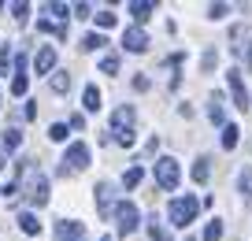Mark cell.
<instances>
[{"label":"cell","mask_w":252,"mask_h":241,"mask_svg":"<svg viewBox=\"0 0 252 241\" xmlns=\"http://www.w3.org/2000/svg\"><path fill=\"white\" fill-rule=\"evenodd\" d=\"M48 138H52V141H67V126H63V123H56L52 130H48Z\"/></svg>","instance_id":"30"},{"label":"cell","mask_w":252,"mask_h":241,"mask_svg":"<svg viewBox=\"0 0 252 241\" xmlns=\"http://www.w3.org/2000/svg\"><path fill=\"white\" fill-rule=\"evenodd\" d=\"M56 238H60V241H78V238H82V223H74V219H63V223L56 226Z\"/></svg>","instance_id":"10"},{"label":"cell","mask_w":252,"mask_h":241,"mask_svg":"<svg viewBox=\"0 0 252 241\" xmlns=\"http://www.w3.org/2000/svg\"><path fill=\"white\" fill-rule=\"evenodd\" d=\"M219 238H222V223H219V219H212V223L204 226V241H219Z\"/></svg>","instance_id":"22"},{"label":"cell","mask_w":252,"mask_h":241,"mask_svg":"<svg viewBox=\"0 0 252 241\" xmlns=\"http://www.w3.org/2000/svg\"><path fill=\"white\" fill-rule=\"evenodd\" d=\"M48 82H52V93H67V89H71V74H67V70H56Z\"/></svg>","instance_id":"14"},{"label":"cell","mask_w":252,"mask_h":241,"mask_svg":"<svg viewBox=\"0 0 252 241\" xmlns=\"http://www.w3.org/2000/svg\"><path fill=\"white\" fill-rule=\"evenodd\" d=\"M86 167H89V145L74 141V145L63 152V167H60V174H67V171H86Z\"/></svg>","instance_id":"5"},{"label":"cell","mask_w":252,"mask_h":241,"mask_svg":"<svg viewBox=\"0 0 252 241\" xmlns=\"http://www.w3.org/2000/svg\"><path fill=\"white\" fill-rule=\"evenodd\" d=\"M23 145V134L11 126V130H4V152H15V148Z\"/></svg>","instance_id":"18"},{"label":"cell","mask_w":252,"mask_h":241,"mask_svg":"<svg viewBox=\"0 0 252 241\" xmlns=\"http://www.w3.org/2000/svg\"><path fill=\"white\" fill-rule=\"evenodd\" d=\"M208 115H212V123H222V101H219V97H212V108H208Z\"/></svg>","instance_id":"28"},{"label":"cell","mask_w":252,"mask_h":241,"mask_svg":"<svg viewBox=\"0 0 252 241\" xmlns=\"http://www.w3.org/2000/svg\"><path fill=\"white\" fill-rule=\"evenodd\" d=\"M11 67V48H0V74H8Z\"/></svg>","instance_id":"31"},{"label":"cell","mask_w":252,"mask_h":241,"mask_svg":"<svg viewBox=\"0 0 252 241\" xmlns=\"http://www.w3.org/2000/svg\"><path fill=\"white\" fill-rule=\"evenodd\" d=\"M237 141H241V130L237 126H222V148H237Z\"/></svg>","instance_id":"16"},{"label":"cell","mask_w":252,"mask_h":241,"mask_svg":"<svg viewBox=\"0 0 252 241\" xmlns=\"http://www.w3.org/2000/svg\"><path fill=\"white\" fill-rule=\"evenodd\" d=\"M26 89H30V82H26V74H15V82H11V93H15V97H23Z\"/></svg>","instance_id":"27"},{"label":"cell","mask_w":252,"mask_h":241,"mask_svg":"<svg viewBox=\"0 0 252 241\" xmlns=\"http://www.w3.org/2000/svg\"><path fill=\"white\" fill-rule=\"evenodd\" d=\"M111 193H115L111 182H100V186H96V208H100V215H111Z\"/></svg>","instance_id":"11"},{"label":"cell","mask_w":252,"mask_h":241,"mask_svg":"<svg viewBox=\"0 0 252 241\" xmlns=\"http://www.w3.org/2000/svg\"><path fill=\"white\" fill-rule=\"evenodd\" d=\"M186 241H197V238H186Z\"/></svg>","instance_id":"38"},{"label":"cell","mask_w":252,"mask_h":241,"mask_svg":"<svg viewBox=\"0 0 252 241\" xmlns=\"http://www.w3.org/2000/svg\"><path fill=\"white\" fill-rule=\"evenodd\" d=\"M208 164H212V160H204V156L193 164V182H208V174H212V167H208Z\"/></svg>","instance_id":"19"},{"label":"cell","mask_w":252,"mask_h":241,"mask_svg":"<svg viewBox=\"0 0 252 241\" xmlns=\"http://www.w3.org/2000/svg\"><path fill=\"white\" fill-rule=\"evenodd\" d=\"M152 8H156V4H137V0H134V4H130V15H134L137 23H145V19L152 15Z\"/></svg>","instance_id":"21"},{"label":"cell","mask_w":252,"mask_h":241,"mask_svg":"<svg viewBox=\"0 0 252 241\" xmlns=\"http://www.w3.org/2000/svg\"><path fill=\"white\" fill-rule=\"evenodd\" d=\"M74 15H78V19H89V4H74Z\"/></svg>","instance_id":"36"},{"label":"cell","mask_w":252,"mask_h":241,"mask_svg":"<svg viewBox=\"0 0 252 241\" xmlns=\"http://www.w3.org/2000/svg\"><path fill=\"white\" fill-rule=\"evenodd\" d=\"M26 174V182H23V193H26V201L33 204V208H41V204H48V178L37 171V167H30V160H19V178Z\"/></svg>","instance_id":"1"},{"label":"cell","mask_w":252,"mask_h":241,"mask_svg":"<svg viewBox=\"0 0 252 241\" xmlns=\"http://www.w3.org/2000/svg\"><path fill=\"white\" fill-rule=\"evenodd\" d=\"M134 89H141V93H145V89H149V78L137 74V78H134Z\"/></svg>","instance_id":"35"},{"label":"cell","mask_w":252,"mask_h":241,"mask_svg":"<svg viewBox=\"0 0 252 241\" xmlns=\"http://www.w3.org/2000/svg\"><path fill=\"white\" fill-rule=\"evenodd\" d=\"M197 211H200V201L186 193V197H174V201H171L167 219H171V226H189L193 219H197Z\"/></svg>","instance_id":"3"},{"label":"cell","mask_w":252,"mask_h":241,"mask_svg":"<svg viewBox=\"0 0 252 241\" xmlns=\"http://www.w3.org/2000/svg\"><path fill=\"white\" fill-rule=\"evenodd\" d=\"M123 48L126 52H145V48H149V34H145L141 26H130V30L123 34Z\"/></svg>","instance_id":"8"},{"label":"cell","mask_w":252,"mask_h":241,"mask_svg":"<svg viewBox=\"0 0 252 241\" xmlns=\"http://www.w3.org/2000/svg\"><path fill=\"white\" fill-rule=\"evenodd\" d=\"M48 11H52L56 19H67V4H48Z\"/></svg>","instance_id":"34"},{"label":"cell","mask_w":252,"mask_h":241,"mask_svg":"<svg viewBox=\"0 0 252 241\" xmlns=\"http://www.w3.org/2000/svg\"><path fill=\"white\" fill-rule=\"evenodd\" d=\"M33 67H37V74H48V70L56 67V48L45 45V48L37 52V60H33Z\"/></svg>","instance_id":"12"},{"label":"cell","mask_w":252,"mask_h":241,"mask_svg":"<svg viewBox=\"0 0 252 241\" xmlns=\"http://www.w3.org/2000/svg\"><path fill=\"white\" fill-rule=\"evenodd\" d=\"M226 4H212V8H208V15H212V19H222V15H226Z\"/></svg>","instance_id":"33"},{"label":"cell","mask_w":252,"mask_h":241,"mask_svg":"<svg viewBox=\"0 0 252 241\" xmlns=\"http://www.w3.org/2000/svg\"><path fill=\"white\" fill-rule=\"evenodd\" d=\"M11 15H15L19 23H23V19L30 15V4H11Z\"/></svg>","instance_id":"32"},{"label":"cell","mask_w":252,"mask_h":241,"mask_svg":"<svg viewBox=\"0 0 252 241\" xmlns=\"http://www.w3.org/2000/svg\"><path fill=\"white\" fill-rule=\"evenodd\" d=\"M19 226H23V234H41V223H37L33 211H23V215H19Z\"/></svg>","instance_id":"15"},{"label":"cell","mask_w":252,"mask_h":241,"mask_svg":"<svg viewBox=\"0 0 252 241\" xmlns=\"http://www.w3.org/2000/svg\"><path fill=\"white\" fill-rule=\"evenodd\" d=\"M100 70H104V74H115V70H119V56H115V52L104 56V60H100Z\"/></svg>","instance_id":"25"},{"label":"cell","mask_w":252,"mask_h":241,"mask_svg":"<svg viewBox=\"0 0 252 241\" xmlns=\"http://www.w3.org/2000/svg\"><path fill=\"white\" fill-rule=\"evenodd\" d=\"M226 82H230V93H234V108H241V111H249V93H245V82H241V70H230V74H226Z\"/></svg>","instance_id":"9"},{"label":"cell","mask_w":252,"mask_h":241,"mask_svg":"<svg viewBox=\"0 0 252 241\" xmlns=\"http://www.w3.org/2000/svg\"><path fill=\"white\" fill-rule=\"evenodd\" d=\"M134 119H137V111L126 108V104L111 111V130L108 134H115V141H119V145H126V148L134 145Z\"/></svg>","instance_id":"2"},{"label":"cell","mask_w":252,"mask_h":241,"mask_svg":"<svg viewBox=\"0 0 252 241\" xmlns=\"http://www.w3.org/2000/svg\"><path fill=\"white\" fill-rule=\"evenodd\" d=\"M156 182H159V189H178V182H182L178 160H171V156L156 160Z\"/></svg>","instance_id":"4"},{"label":"cell","mask_w":252,"mask_h":241,"mask_svg":"<svg viewBox=\"0 0 252 241\" xmlns=\"http://www.w3.org/2000/svg\"><path fill=\"white\" fill-rule=\"evenodd\" d=\"M82 101H86V111H96V108H100V89L86 86V97H82Z\"/></svg>","instance_id":"20"},{"label":"cell","mask_w":252,"mask_h":241,"mask_svg":"<svg viewBox=\"0 0 252 241\" xmlns=\"http://www.w3.org/2000/svg\"><path fill=\"white\" fill-rule=\"evenodd\" d=\"M100 241H111V238H100Z\"/></svg>","instance_id":"39"},{"label":"cell","mask_w":252,"mask_h":241,"mask_svg":"<svg viewBox=\"0 0 252 241\" xmlns=\"http://www.w3.org/2000/svg\"><path fill=\"white\" fill-rule=\"evenodd\" d=\"M0 167H8V156H4V152H0Z\"/></svg>","instance_id":"37"},{"label":"cell","mask_w":252,"mask_h":241,"mask_svg":"<svg viewBox=\"0 0 252 241\" xmlns=\"http://www.w3.org/2000/svg\"><path fill=\"white\" fill-rule=\"evenodd\" d=\"M123 186H126V189H134V186H141V167H130V171L123 174Z\"/></svg>","instance_id":"24"},{"label":"cell","mask_w":252,"mask_h":241,"mask_svg":"<svg viewBox=\"0 0 252 241\" xmlns=\"http://www.w3.org/2000/svg\"><path fill=\"white\" fill-rule=\"evenodd\" d=\"M149 241H171V238H167V230H163V223H159L156 215L149 219Z\"/></svg>","instance_id":"17"},{"label":"cell","mask_w":252,"mask_h":241,"mask_svg":"<svg viewBox=\"0 0 252 241\" xmlns=\"http://www.w3.org/2000/svg\"><path fill=\"white\" fill-rule=\"evenodd\" d=\"M137 223H141V211H137V204H130V201L115 204V226H119V234H134Z\"/></svg>","instance_id":"6"},{"label":"cell","mask_w":252,"mask_h":241,"mask_svg":"<svg viewBox=\"0 0 252 241\" xmlns=\"http://www.w3.org/2000/svg\"><path fill=\"white\" fill-rule=\"evenodd\" d=\"M230 45H234V52L252 67V26H234V30H230Z\"/></svg>","instance_id":"7"},{"label":"cell","mask_w":252,"mask_h":241,"mask_svg":"<svg viewBox=\"0 0 252 241\" xmlns=\"http://www.w3.org/2000/svg\"><path fill=\"white\" fill-rule=\"evenodd\" d=\"M96 26H100V30H111V26H115V15H111V11H100V15H96Z\"/></svg>","instance_id":"29"},{"label":"cell","mask_w":252,"mask_h":241,"mask_svg":"<svg viewBox=\"0 0 252 241\" xmlns=\"http://www.w3.org/2000/svg\"><path fill=\"white\" fill-rule=\"evenodd\" d=\"M108 45V41H104V34H86V37H82V52H96V48H104Z\"/></svg>","instance_id":"13"},{"label":"cell","mask_w":252,"mask_h":241,"mask_svg":"<svg viewBox=\"0 0 252 241\" xmlns=\"http://www.w3.org/2000/svg\"><path fill=\"white\" fill-rule=\"evenodd\" d=\"M237 189H241L245 197H252V167H245L241 178H237Z\"/></svg>","instance_id":"23"},{"label":"cell","mask_w":252,"mask_h":241,"mask_svg":"<svg viewBox=\"0 0 252 241\" xmlns=\"http://www.w3.org/2000/svg\"><path fill=\"white\" fill-rule=\"evenodd\" d=\"M215 60H219V52H215V48H208V52L200 56V70H212V67H215Z\"/></svg>","instance_id":"26"}]
</instances>
